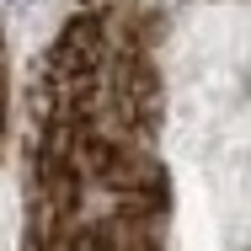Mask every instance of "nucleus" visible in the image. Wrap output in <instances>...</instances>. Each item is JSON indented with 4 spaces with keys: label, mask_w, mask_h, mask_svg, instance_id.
I'll list each match as a JSON object with an SVG mask.
<instances>
[{
    "label": "nucleus",
    "mask_w": 251,
    "mask_h": 251,
    "mask_svg": "<svg viewBox=\"0 0 251 251\" xmlns=\"http://www.w3.org/2000/svg\"><path fill=\"white\" fill-rule=\"evenodd\" d=\"M32 251H160L171 187L155 160L145 22L101 0L49 49L27 123Z\"/></svg>",
    "instance_id": "obj_1"
},
{
    "label": "nucleus",
    "mask_w": 251,
    "mask_h": 251,
    "mask_svg": "<svg viewBox=\"0 0 251 251\" xmlns=\"http://www.w3.org/2000/svg\"><path fill=\"white\" fill-rule=\"evenodd\" d=\"M11 5H22V0H11Z\"/></svg>",
    "instance_id": "obj_2"
}]
</instances>
